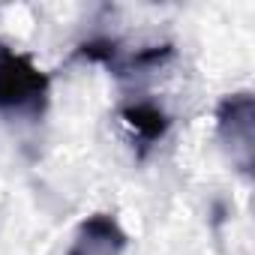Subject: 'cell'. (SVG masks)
<instances>
[{
  "mask_svg": "<svg viewBox=\"0 0 255 255\" xmlns=\"http://www.w3.org/2000/svg\"><path fill=\"white\" fill-rule=\"evenodd\" d=\"M174 54L171 45H153V48H141V51H123L120 42L114 39H87L75 48V57L90 60V63H102L108 72L114 75H132V72H147L156 69L162 63H168Z\"/></svg>",
  "mask_w": 255,
  "mask_h": 255,
  "instance_id": "cell-3",
  "label": "cell"
},
{
  "mask_svg": "<svg viewBox=\"0 0 255 255\" xmlns=\"http://www.w3.org/2000/svg\"><path fill=\"white\" fill-rule=\"evenodd\" d=\"M120 120L132 132V138L138 144V156H144L153 144H159L171 129V117L156 102H147V99H135V102L120 105Z\"/></svg>",
  "mask_w": 255,
  "mask_h": 255,
  "instance_id": "cell-5",
  "label": "cell"
},
{
  "mask_svg": "<svg viewBox=\"0 0 255 255\" xmlns=\"http://www.w3.org/2000/svg\"><path fill=\"white\" fill-rule=\"evenodd\" d=\"M51 99V78L21 51L0 42V114L39 120Z\"/></svg>",
  "mask_w": 255,
  "mask_h": 255,
  "instance_id": "cell-1",
  "label": "cell"
},
{
  "mask_svg": "<svg viewBox=\"0 0 255 255\" xmlns=\"http://www.w3.org/2000/svg\"><path fill=\"white\" fill-rule=\"evenodd\" d=\"M216 135L231 156V162L243 171L252 174L255 165V99L252 93H228L216 105Z\"/></svg>",
  "mask_w": 255,
  "mask_h": 255,
  "instance_id": "cell-2",
  "label": "cell"
},
{
  "mask_svg": "<svg viewBox=\"0 0 255 255\" xmlns=\"http://www.w3.org/2000/svg\"><path fill=\"white\" fill-rule=\"evenodd\" d=\"M129 237L111 213H90L87 219H81L69 255H123Z\"/></svg>",
  "mask_w": 255,
  "mask_h": 255,
  "instance_id": "cell-4",
  "label": "cell"
}]
</instances>
